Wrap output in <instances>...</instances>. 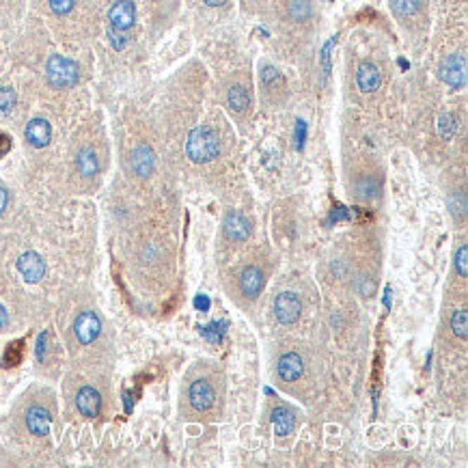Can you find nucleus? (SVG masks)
Wrapping results in <instances>:
<instances>
[{"label": "nucleus", "instance_id": "obj_1", "mask_svg": "<svg viewBox=\"0 0 468 468\" xmlns=\"http://www.w3.org/2000/svg\"><path fill=\"white\" fill-rule=\"evenodd\" d=\"M186 153L196 164H208L220 153V139L210 125H198L188 134Z\"/></svg>", "mask_w": 468, "mask_h": 468}, {"label": "nucleus", "instance_id": "obj_2", "mask_svg": "<svg viewBox=\"0 0 468 468\" xmlns=\"http://www.w3.org/2000/svg\"><path fill=\"white\" fill-rule=\"evenodd\" d=\"M46 76H48V82L52 87L67 89V87H74L78 82L80 72H78V65L72 58L54 54L46 63Z\"/></svg>", "mask_w": 468, "mask_h": 468}, {"label": "nucleus", "instance_id": "obj_3", "mask_svg": "<svg viewBox=\"0 0 468 468\" xmlns=\"http://www.w3.org/2000/svg\"><path fill=\"white\" fill-rule=\"evenodd\" d=\"M441 80L447 82L451 89H464L466 87V56L460 52L447 54L441 61Z\"/></svg>", "mask_w": 468, "mask_h": 468}, {"label": "nucleus", "instance_id": "obj_4", "mask_svg": "<svg viewBox=\"0 0 468 468\" xmlns=\"http://www.w3.org/2000/svg\"><path fill=\"white\" fill-rule=\"evenodd\" d=\"M274 313L281 324H293L303 313V303H300L298 293L293 291H281L274 300Z\"/></svg>", "mask_w": 468, "mask_h": 468}, {"label": "nucleus", "instance_id": "obj_5", "mask_svg": "<svg viewBox=\"0 0 468 468\" xmlns=\"http://www.w3.org/2000/svg\"><path fill=\"white\" fill-rule=\"evenodd\" d=\"M134 18H137V7H134L132 0H117L108 11L110 30L125 32L134 24Z\"/></svg>", "mask_w": 468, "mask_h": 468}, {"label": "nucleus", "instance_id": "obj_6", "mask_svg": "<svg viewBox=\"0 0 468 468\" xmlns=\"http://www.w3.org/2000/svg\"><path fill=\"white\" fill-rule=\"evenodd\" d=\"M129 166L134 175L139 177H149L156 169V153L149 145H139L134 147L129 153Z\"/></svg>", "mask_w": 468, "mask_h": 468}, {"label": "nucleus", "instance_id": "obj_7", "mask_svg": "<svg viewBox=\"0 0 468 468\" xmlns=\"http://www.w3.org/2000/svg\"><path fill=\"white\" fill-rule=\"evenodd\" d=\"M99 330H102V322H99V317L93 313V311H84L78 315L76 324H74V332L76 337L82 346H89L97 339Z\"/></svg>", "mask_w": 468, "mask_h": 468}, {"label": "nucleus", "instance_id": "obj_8", "mask_svg": "<svg viewBox=\"0 0 468 468\" xmlns=\"http://www.w3.org/2000/svg\"><path fill=\"white\" fill-rule=\"evenodd\" d=\"M18 270H20V274H22L28 283H37V281H42L44 274H46V263H44V259H42L37 253L28 251V253H24V255L18 259Z\"/></svg>", "mask_w": 468, "mask_h": 468}, {"label": "nucleus", "instance_id": "obj_9", "mask_svg": "<svg viewBox=\"0 0 468 468\" xmlns=\"http://www.w3.org/2000/svg\"><path fill=\"white\" fill-rule=\"evenodd\" d=\"M224 236L233 242H244L251 238V222L240 212H229L224 218Z\"/></svg>", "mask_w": 468, "mask_h": 468}, {"label": "nucleus", "instance_id": "obj_10", "mask_svg": "<svg viewBox=\"0 0 468 468\" xmlns=\"http://www.w3.org/2000/svg\"><path fill=\"white\" fill-rule=\"evenodd\" d=\"M216 401V393L212 388V384L208 380H194L190 384V404L196 408V410H210Z\"/></svg>", "mask_w": 468, "mask_h": 468}, {"label": "nucleus", "instance_id": "obj_11", "mask_svg": "<svg viewBox=\"0 0 468 468\" xmlns=\"http://www.w3.org/2000/svg\"><path fill=\"white\" fill-rule=\"evenodd\" d=\"M380 82H382V76H380V70H378L374 63L365 61V63L358 65V70H356V84H358V89H360L362 93H374V91H378Z\"/></svg>", "mask_w": 468, "mask_h": 468}, {"label": "nucleus", "instance_id": "obj_12", "mask_svg": "<svg viewBox=\"0 0 468 468\" xmlns=\"http://www.w3.org/2000/svg\"><path fill=\"white\" fill-rule=\"evenodd\" d=\"M76 406L80 410L82 417L87 419H95L99 415V408H102V397L99 393L91 386H82L76 395Z\"/></svg>", "mask_w": 468, "mask_h": 468}, {"label": "nucleus", "instance_id": "obj_13", "mask_svg": "<svg viewBox=\"0 0 468 468\" xmlns=\"http://www.w3.org/2000/svg\"><path fill=\"white\" fill-rule=\"evenodd\" d=\"M26 141L32 145V147H46L52 139V127L46 119H32L28 125H26Z\"/></svg>", "mask_w": 468, "mask_h": 468}, {"label": "nucleus", "instance_id": "obj_14", "mask_svg": "<svg viewBox=\"0 0 468 468\" xmlns=\"http://www.w3.org/2000/svg\"><path fill=\"white\" fill-rule=\"evenodd\" d=\"M303 374H305V362L296 352H289L279 360V376L285 382H296L303 378Z\"/></svg>", "mask_w": 468, "mask_h": 468}, {"label": "nucleus", "instance_id": "obj_15", "mask_svg": "<svg viewBox=\"0 0 468 468\" xmlns=\"http://www.w3.org/2000/svg\"><path fill=\"white\" fill-rule=\"evenodd\" d=\"M50 412L46 408H39V406H32L28 412H26V427L30 434H35V436H46L50 431Z\"/></svg>", "mask_w": 468, "mask_h": 468}, {"label": "nucleus", "instance_id": "obj_16", "mask_svg": "<svg viewBox=\"0 0 468 468\" xmlns=\"http://www.w3.org/2000/svg\"><path fill=\"white\" fill-rule=\"evenodd\" d=\"M227 106L231 113L242 115L251 108V93L244 84H233L227 91Z\"/></svg>", "mask_w": 468, "mask_h": 468}, {"label": "nucleus", "instance_id": "obj_17", "mask_svg": "<svg viewBox=\"0 0 468 468\" xmlns=\"http://www.w3.org/2000/svg\"><path fill=\"white\" fill-rule=\"evenodd\" d=\"M240 285H242V291L251 298H255L261 289H263V274L259 267L255 265H248L242 270V277H240Z\"/></svg>", "mask_w": 468, "mask_h": 468}, {"label": "nucleus", "instance_id": "obj_18", "mask_svg": "<svg viewBox=\"0 0 468 468\" xmlns=\"http://www.w3.org/2000/svg\"><path fill=\"white\" fill-rule=\"evenodd\" d=\"M76 169L82 177H93L97 175L99 171V160H97V153L91 149V147H84L78 151L76 156Z\"/></svg>", "mask_w": 468, "mask_h": 468}, {"label": "nucleus", "instance_id": "obj_19", "mask_svg": "<svg viewBox=\"0 0 468 468\" xmlns=\"http://www.w3.org/2000/svg\"><path fill=\"white\" fill-rule=\"evenodd\" d=\"M270 419H272L277 436H287V434H291L293 427H296V419H293V415L287 408H274Z\"/></svg>", "mask_w": 468, "mask_h": 468}, {"label": "nucleus", "instance_id": "obj_20", "mask_svg": "<svg viewBox=\"0 0 468 468\" xmlns=\"http://www.w3.org/2000/svg\"><path fill=\"white\" fill-rule=\"evenodd\" d=\"M388 3L399 20H410L423 9V0H388Z\"/></svg>", "mask_w": 468, "mask_h": 468}, {"label": "nucleus", "instance_id": "obj_21", "mask_svg": "<svg viewBox=\"0 0 468 468\" xmlns=\"http://www.w3.org/2000/svg\"><path fill=\"white\" fill-rule=\"evenodd\" d=\"M447 203H449V212H451V216L455 218V220H464V216H466V192L460 188V190H453V192H449V198H447Z\"/></svg>", "mask_w": 468, "mask_h": 468}, {"label": "nucleus", "instance_id": "obj_22", "mask_svg": "<svg viewBox=\"0 0 468 468\" xmlns=\"http://www.w3.org/2000/svg\"><path fill=\"white\" fill-rule=\"evenodd\" d=\"M289 18L293 22H305L311 18V3L309 0H291L289 3Z\"/></svg>", "mask_w": 468, "mask_h": 468}, {"label": "nucleus", "instance_id": "obj_23", "mask_svg": "<svg viewBox=\"0 0 468 468\" xmlns=\"http://www.w3.org/2000/svg\"><path fill=\"white\" fill-rule=\"evenodd\" d=\"M451 330H453L455 337H460V339L468 337V315H466L464 309H460V311H455L451 315Z\"/></svg>", "mask_w": 468, "mask_h": 468}, {"label": "nucleus", "instance_id": "obj_24", "mask_svg": "<svg viewBox=\"0 0 468 468\" xmlns=\"http://www.w3.org/2000/svg\"><path fill=\"white\" fill-rule=\"evenodd\" d=\"M22 356H24V341H13V343H9V348L5 352L3 365L5 367H15V365H20Z\"/></svg>", "mask_w": 468, "mask_h": 468}, {"label": "nucleus", "instance_id": "obj_25", "mask_svg": "<svg viewBox=\"0 0 468 468\" xmlns=\"http://www.w3.org/2000/svg\"><path fill=\"white\" fill-rule=\"evenodd\" d=\"M15 106V91L9 87L0 89V115H9Z\"/></svg>", "mask_w": 468, "mask_h": 468}, {"label": "nucleus", "instance_id": "obj_26", "mask_svg": "<svg viewBox=\"0 0 468 468\" xmlns=\"http://www.w3.org/2000/svg\"><path fill=\"white\" fill-rule=\"evenodd\" d=\"M455 270L460 277H468V246L462 244L455 253Z\"/></svg>", "mask_w": 468, "mask_h": 468}, {"label": "nucleus", "instance_id": "obj_27", "mask_svg": "<svg viewBox=\"0 0 468 468\" xmlns=\"http://www.w3.org/2000/svg\"><path fill=\"white\" fill-rule=\"evenodd\" d=\"M74 3H76V0H48L50 9H52L56 15H65V13H70V11L74 9Z\"/></svg>", "mask_w": 468, "mask_h": 468}, {"label": "nucleus", "instance_id": "obj_28", "mask_svg": "<svg viewBox=\"0 0 468 468\" xmlns=\"http://www.w3.org/2000/svg\"><path fill=\"white\" fill-rule=\"evenodd\" d=\"M9 149H11V137H9V134H5V132H0V158L7 156Z\"/></svg>", "mask_w": 468, "mask_h": 468}, {"label": "nucleus", "instance_id": "obj_29", "mask_svg": "<svg viewBox=\"0 0 468 468\" xmlns=\"http://www.w3.org/2000/svg\"><path fill=\"white\" fill-rule=\"evenodd\" d=\"M7 203H9V194L5 188H0V216H3V212L7 210Z\"/></svg>", "mask_w": 468, "mask_h": 468}, {"label": "nucleus", "instance_id": "obj_30", "mask_svg": "<svg viewBox=\"0 0 468 468\" xmlns=\"http://www.w3.org/2000/svg\"><path fill=\"white\" fill-rule=\"evenodd\" d=\"M203 3H205L208 7H224L229 0H203Z\"/></svg>", "mask_w": 468, "mask_h": 468}, {"label": "nucleus", "instance_id": "obj_31", "mask_svg": "<svg viewBox=\"0 0 468 468\" xmlns=\"http://www.w3.org/2000/svg\"><path fill=\"white\" fill-rule=\"evenodd\" d=\"M44 352H46V334H42V337H39V346H37V356L42 358V356H44Z\"/></svg>", "mask_w": 468, "mask_h": 468}, {"label": "nucleus", "instance_id": "obj_32", "mask_svg": "<svg viewBox=\"0 0 468 468\" xmlns=\"http://www.w3.org/2000/svg\"><path fill=\"white\" fill-rule=\"evenodd\" d=\"M7 322H9L7 311H5V307H3V305H0V328H5V326H7Z\"/></svg>", "mask_w": 468, "mask_h": 468}, {"label": "nucleus", "instance_id": "obj_33", "mask_svg": "<svg viewBox=\"0 0 468 468\" xmlns=\"http://www.w3.org/2000/svg\"><path fill=\"white\" fill-rule=\"evenodd\" d=\"M196 305H201V309H208V300H205V298H198Z\"/></svg>", "mask_w": 468, "mask_h": 468}]
</instances>
